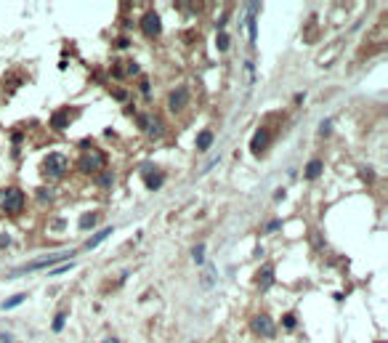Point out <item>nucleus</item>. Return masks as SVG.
<instances>
[{"label":"nucleus","instance_id":"f3484780","mask_svg":"<svg viewBox=\"0 0 388 343\" xmlns=\"http://www.w3.org/2000/svg\"><path fill=\"white\" fill-rule=\"evenodd\" d=\"M216 45H218V51H229V35L224 30H218L216 35Z\"/></svg>","mask_w":388,"mask_h":343},{"label":"nucleus","instance_id":"2eb2a0df","mask_svg":"<svg viewBox=\"0 0 388 343\" xmlns=\"http://www.w3.org/2000/svg\"><path fill=\"white\" fill-rule=\"evenodd\" d=\"M109 234H112V229H101V231H99V234H93V237H90V239H88V242H85V247H96V245L101 242V239H107Z\"/></svg>","mask_w":388,"mask_h":343},{"label":"nucleus","instance_id":"5701e85b","mask_svg":"<svg viewBox=\"0 0 388 343\" xmlns=\"http://www.w3.org/2000/svg\"><path fill=\"white\" fill-rule=\"evenodd\" d=\"M69 269H75V264H67V266H61V269H53V274H64V272H69Z\"/></svg>","mask_w":388,"mask_h":343},{"label":"nucleus","instance_id":"7ed1b4c3","mask_svg":"<svg viewBox=\"0 0 388 343\" xmlns=\"http://www.w3.org/2000/svg\"><path fill=\"white\" fill-rule=\"evenodd\" d=\"M104 162H107L104 154H101L99 149H90V152H82V154H80L77 168H80L82 173H99L101 168H104Z\"/></svg>","mask_w":388,"mask_h":343},{"label":"nucleus","instance_id":"412c9836","mask_svg":"<svg viewBox=\"0 0 388 343\" xmlns=\"http://www.w3.org/2000/svg\"><path fill=\"white\" fill-rule=\"evenodd\" d=\"M295 322H298V319H295V314H284V317H282L284 330H295Z\"/></svg>","mask_w":388,"mask_h":343},{"label":"nucleus","instance_id":"6e6552de","mask_svg":"<svg viewBox=\"0 0 388 343\" xmlns=\"http://www.w3.org/2000/svg\"><path fill=\"white\" fill-rule=\"evenodd\" d=\"M269 128H258L255 131V136H253V141H250V152L253 154H261V152H266V146H269Z\"/></svg>","mask_w":388,"mask_h":343},{"label":"nucleus","instance_id":"423d86ee","mask_svg":"<svg viewBox=\"0 0 388 343\" xmlns=\"http://www.w3.org/2000/svg\"><path fill=\"white\" fill-rule=\"evenodd\" d=\"M61 258H69V253H56V255H48V258H40V261H35L30 266H24V269H16L14 274H27V272H38V269H48L51 264H56L61 261Z\"/></svg>","mask_w":388,"mask_h":343},{"label":"nucleus","instance_id":"aec40b11","mask_svg":"<svg viewBox=\"0 0 388 343\" xmlns=\"http://www.w3.org/2000/svg\"><path fill=\"white\" fill-rule=\"evenodd\" d=\"M64 322H67V314H56V317H53V332H61Z\"/></svg>","mask_w":388,"mask_h":343},{"label":"nucleus","instance_id":"6ab92c4d","mask_svg":"<svg viewBox=\"0 0 388 343\" xmlns=\"http://www.w3.org/2000/svg\"><path fill=\"white\" fill-rule=\"evenodd\" d=\"M191 255H194V264H197V266H200V264H205V245H197Z\"/></svg>","mask_w":388,"mask_h":343},{"label":"nucleus","instance_id":"ddd939ff","mask_svg":"<svg viewBox=\"0 0 388 343\" xmlns=\"http://www.w3.org/2000/svg\"><path fill=\"white\" fill-rule=\"evenodd\" d=\"M210 144H213V131H202L197 136V152H208Z\"/></svg>","mask_w":388,"mask_h":343},{"label":"nucleus","instance_id":"f03ea898","mask_svg":"<svg viewBox=\"0 0 388 343\" xmlns=\"http://www.w3.org/2000/svg\"><path fill=\"white\" fill-rule=\"evenodd\" d=\"M64 170H67V157H64V154L51 152L43 160V176H45V179H61Z\"/></svg>","mask_w":388,"mask_h":343},{"label":"nucleus","instance_id":"dca6fc26","mask_svg":"<svg viewBox=\"0 0 388 343\" xmlns=\"http://www.w3.org/2000/svg\"><path fill=\"white\" fill-rule=\"evenodd\" d=\"M22 301H27V295H24V293L11 295V298H6V301H3V309H14V306H19Z\"/></svg>","mask_w":388,"mask_h":343},{"label":"nucleus","instance_id":"9b49d317","mask_svg":"<svg viewBox=\"0 0 388 343\" xmlns=\"http://www.w3.org/2000/svg\"><path fill=\"white\" fill-rule=\"evenodd\" d=\"M138 125H141V128H146V131H149V136H154V138L162 133V125L157 123L154 117H149V115H138Z\"/></svg>","mask_w":388,"mask_h":343},{"label":"nucleus","instance_id":"393cba45","mask_svg":"<svg viewBox=\"0 0 388 343\" xmlns=\"http://www.w3.org/2000/svg\"><path fill=\"white\" fill-rule=\"evenodd\" d=\"M274 200L282 202V200H284V189H276V192H274Z\"/></svg>","mask_w":388,"mask_h":343},{"label":"nucleus","instance_id":"f8f14e48","mask_svg":"<svg viewBox=\"0 0 388 343\" xmlns=\"http://www.w3.org/2000/svg\"><path fill=\"white\" fill-rule=\"evenodd\" d=\"M144 184H146V189H160V187H162V173H160V170H149V168H146V173H144Z\"/></svg>","mask_w":388,"mask_h":343},{"label":"nucleus","instance_id":"a211bd4d","mask_svg":"<svg viewBox=\"0 0 388 343\" xmlns=\"http://www.w3.org/2000/svg\"><path fill=\"white\" fill-rule=\"evenodd\" d=\"M96 213H85V216L80 218V229H90V226H96Z\"/></svg>","mask_w":388,"mask_h":343},{"label":"nucleus","instance_id":"9d476101","mask_svg":"<svg viewBox=\"0 0 388 343\" xmlns=\"http://www.w3.org/2000/svg\"><path fill=\"white\" fill-rule=\"evenodd\" d=\"M72 115H75V109H59V112L51 117V128L53 131H64V128L72 123Z\"/></svg>","mask_w":388,"mask_h":343},{"label":"nucleus","instance_id":"1a4fd4ad","mask_svg":"<svg viewBox=\"0 0 388 343\" xmlns=\"http://www.w3.org/2000/svg\"><path fill=\"white\" fill-rule=\"evenodd\" d=\"M255 285L261 287V290H269V287L274 285V266H271V264H263L261 269H258V274H255Z\"/></svg>","mask_w":388,"mask_h":343},{"label":"nucleus","instance_id":"39448f33","mask_svg":"<svg viewBox=\"0 0 388 343\" xmlns=\"http://www.w3.org/2000/svg\"><path fill=\"white\" fill-rule=\"evenodd\" d=\"M250 327H253L255 335H261V338H274V332H276L274 322H271L269 317H266V314H258V317H253Z\"/></svg>","mask_w":388,"mask_h":343},{"label":"nucleus","instance_id":"a878e982","mask_svg":"<svg viewBox=\"0 0 388 343\" xmlns=\"http://www.w3.org/2000/svg\"><path fill=\"white\" fill-rule=\"evenodd\" d=\"M377 343H383V340H377Z\"/></svg>","mask_w":388,"mask_h":343},{"label":"nucleus","instance_id":"4be33fe9","mask_svg":"<svg viewBox=\"0 0 388 343\" xmlns=\"http://www.w3.org/2000/svg\"><path fill=\"white\" fill-rule=\"evenodd\" d=\"M115 181V176H109V173H101V179H99V184L101 187H109V184Z\"/></svg>","mask_w":388,"mask_h":343},{"label":"nucleus","instance_id":"b1692460","mask_svg":"<svg viewBox=\"0 0 388 343\" xmlns=\"http://www.w3.org/2000/svg\"><path fill=\"white\" fill-rule=\"evenodd\" d=\"M125 96H128V91H115V99L117 101H125Z\"/></svg>","mask_w":388,"mask_h":343},{"label":"nucleus","instance_id":"f257e3e1","mask_svg":"<svg viewBox=\"0 0 388 343\" xmlns=\"http://www.w3.org/2000/svg\"><path fill=\"white\" fill-rule=\"evenodd\" d=\"M27 205V194L19 187H8V189H0V210L8 213V216H16L22 213Z\"/></svg>","mask_w":388,"mask_h":343},{"label":"nucleus","instance_id":"20e7f679","mask_svg":"<svg viewBox=\"0 0 388 343\" xmlns=\"http://www.w3.org/2000/svg\"><path fill=\"white\" fill-rule=\"evenodd\" d=\"M141 32L146 35V38H157V35L162 32V22H160V16H157L154 11H146L141 16Z\"/></svg>","mask_w":388,"mask_h":343},{"label":"nucleus","instance_id":"4468645a","mask_svg":"<svg viewBox=\"0 0 388 343\" xmlns=\"http://www.w3.org/2000/svg\"><path fill=\"white\" fill-rule=\"evenodd\" d=\"M322 168H325V165H322V160H311V162L306 165V179H309V181L319 179V176H322Z\"/></svg>","mask_w":388,"mask_h":343},{"label":"nucleus","instance_id":"0eeeda50","mask_svg":"<svg viewBox=\"0 0 388 343\" xmlns=\"http://www.w3.org/2000/svg\"><path fill=\"white\" fill-rule=\"evenodd\" d=\"M189 104V91L186 88H175L170 99H168V107H170V112H181L183 107Z\"/></svg>","mask_w":388,"mask_h":343}]
</instances>
